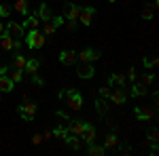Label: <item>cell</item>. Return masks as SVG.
<instances>
[{
  "instance_id": "30",
  "label": "cell",
  "mask_w": 159,
  "mask_h": 156,
  "mask_svg": "<svg viewBox=\"0 0 159 156\" xmlns=\"http://www.w3.org/2000/svg\"><path fill=\"white\" fill-rule=\"evenodd\" d=\"M13 6H15V11H17V13H21V15H28V0H17Z\"/></svg>"
},
{
  "instance_id": "18",
  "label": "cell",
  "mask_w": 159,
  "mask_h": 156,
  "mask_svg": "<svg viewBox=\"0 0 159 156\" xmlns=\"http://www.w3.org/2000/svg\"><path fill=\"white\" fill-rule=\"evenodd\" d=\"M64 144L70 145L72 150H81V148H83V139H81L79 135H68V137L64 139Z\"/></svg>"
},
{
  "instance_id": "33",
  "label": "cell",
  "mask_w": 159,
  "mask_h": 156,
  "mask_svg": "<svg viewBox=\"0 0 159 156\" xmlns=\"http://www.w3.org/2000/svg\"><path fill=\"white\" fill-rule=\"evenodd\" d=\"M153 15H155V11H153L151 6H147V9L142 11V15H140V17H142L144 21H151V19H153Z\"/></svg>"
},
{
  "instance_id": "21",
  "label": "cell",
  "mask_w": 159,
  "mask_h": 156,
  "mask_svg": "<svg viewBox=\"0 0 159 156\" xmlns=\"http://www.w3.org/2000/svg\"><path fill=\"white\" fill-rule=\"evenodd\" d=\"M79 13H81V6L79 4H68V9H66V19H72V21H79Z\"/></svg>"
},
{
  "instance_id": "37",
  "label": "cell",
  "mask_w": 159,
  "mask_h": 156,
  "mask_svg": "<svg viewBox=\"0 0 159 156\" xmlns=\"http://www.w3.org/2000/svg\"><path fill=\"white\" fill-rule=\"evenodd\" d=\"M98 93H100V97L108 99V95H110V86H100V89H98Z\"/></svg>"
},
{
  "instance_id": "32",
  "label": "cell",
  "mask_w": 159,
  "mask_h": 156,
  "mask_svg": "<svg viewBox=\"0 0 159 156\" xmlns=\"http://www.w3.org/2000/svg\"><path fill=\"white\" fill-rule=\"evenodd\" d=\"M55 30H57V27L51 23V21H45V30H43V34H45V36H51V34H53Z\"/></svg>"
},
{
  "instance_id": "11",
  "label": "cell",
  "mask_w": 159,
  "mask_h": 156,
  "mask_svg": "<svg viewBox=\"0 0 159 156\" xmlns=\"http://www.w3.org/2000/svg\"><path fill=\"white\" fill-rule=\"evenodd\" d=\"M60 63L61 65H74L76 63V53L72 48H64L60 53Z\"/></svg>"
},
{
  "instance_id": "15",
  "label": "cell",
  "mask_w": 159,
  "mask_h": 156,
  "mask_svg": "<svg viewBox=\"0 0 159 156\" xmlns=\"http://www.w3.org/2000/svg\"><path fill=\"white\" fill-rule=\"evenodd\" d=\"M38 68H40V59H36V57L34 59H28L25 65H24V74H30V76L32 74H38Z\"/></svg>"
},
{
  "instance_id": "44",
  "label": "cell",
  "mask_w": 159,
  "mask_h": 156,
  "mask_svg": "<svg viewBox=\"0 0 159 156\" xmlns=\"http://www.w3.org/2000/svg\"><path fill=\"white\" fill-rule=\"evenodd\" d=\"M21 118H24L25 122H32V120H34V116H30V114H21Z\"/></svg>"
},
{
  "instance_id": "38",
  "label": "cell",
  "mask_w": 159,
  "mask_h": 156,
  "mask_svg": "<svg viewBox=\"0 0 159 156\" xmlns=\"http://www.w3.org/2000/svg\"><path fill=\"white\" fill-rule=\"evenodd\" d=\"M32 144H34V145L43 144V133H34V135H32Z\"/></svg>"
},
{
  "instance_id": "12",
  "label": "cell",
  "mask_w": 159,
  "mask_h": 156,
  "mask_svg": "<svg viewBox=\"0 0 159 156\" xmlns=\"http://www.w3.org/2000/svg\"><path fill=\"white\" fill-rule=\"evenodd\" d=\"M96 137H98V131H96V127L89 122V124L85 127V131L81 133V139H83V144H93Z\"/></svg>"
},
{
  "instance_id": "51",
  "label": "cell",
  "mask_w": 159,
  "mask_h": 156,
  "mask_svg": "<svg viewBox=\"0 0 159 156\" xmlns=\"http://www.w3.org/2000/svg\"><path fill=\"white\" fill-rule=\"evenodd\" d=\"M64 2H70V0H64Z\"/></svg>"
},
{
  "instance_id": "20",
  "label": "cell",
  "mask_w": 159,
  "mask_h": 156,
  "mask_svg": "<svg viewBox=\"0 0 159 156\" xmlns=\"http://www.w3.org/2000/svg\"><path fill=\"white\" fill-rule=\"evenodd\" d=\"M25 61H28V57L21 55L19 51H15V55H13V59H11V68H19V70H24Z\"/></svg>"
},
{
  "instance_id": "50",
  "label": "cell",
  "mask_w": 159,
  "mask_h": 156,
  "mask_svg": "<svg viewBox=\"0 0 159 156\" xmlns=\"http://www.w3.org/2000/svg\"><path fill=\"white\" fill-rule=\"evenodd\" d=\"M108 2H117V0H108Z\"/></svg>"
},
{
  "instance_id": "16",
  "label": "cell",
  "mask_w": 159,
  "mask_h": 156,
  "mask_svg": "<svg viewBox=\"0 0 159 156\" xmlns=\"http://www.w3.org/2000/svg\"><path fill=\"white\" fill-rule=\"evenodd\" d=\"M108 99L112 101V103H117V106H123L125 101H127V95H125V91H110V95H108Z\"/></svg>"
},
{
  "instance_id": "41",
  "label": "cell",
  "mask_w": 159,
  "mask_h": 156,
  "mask_svg": "<svg viewBox=\"0 0 159 156\" xmlns=\"http://www.w3.org/2000/svg\"><path fill=\"white\" fill-rule=\"evenodd\" d=\"M66 27H68L70 32H74V30H76V21H72V19H66Z\"/></svg>"
},
{
  "instance_id": "1",
  "label": "cell",
  "mask_w": 159,
  "mask_h": 156,
  "mask_svg": "<svg viewBox=\"0 0 159 156\" xmlns=\"http://www.w3.org/2000/svg\"><path fill=\"white\" fill-rule=\"evenodd\" d=\"M25 44H28V48H32V51L43 48L45 47V34H43L38 27H30V32H28V36H25Z\"/></svg>"
},
{
  "instance_id": "27",
  "label": "cell",
  "mask_w": 159,
  "mask_h": 156,
  "mask_svg": "<svg viewBox=\"0 0 159 156\" xmlns=\"http://www.w3.org/2000/svg\"><path fill=\"white\" fill-rule=\"evenodd\" d=\"M142 65H144V70H155L159 65V59L155 55H153V57H144V59H142Z\"/></svg>"
},
{
  "instance_id": "40",
  "label": "cell",
  "mask_w": 159,
  "mask_h": 156,
  "mask_svg": "<svg viewBox=\"0 0 159 156\" xmlns=\"http://www.w3.org/2000/svg\"><path fill=\"white\" fill-rule=\"evenodd\" d=\"M32 82L36 84V86H43V84H45V82H43V78H40L38 74H32Z\"/></svg>"
},
{
  "instance_id": "17",
  "label": "cell",
  "mask_w": 159,
  "mask_h": 156,
  "mask_svg": "<svg viewBox=\"0 0 159 156\" xmlns=\"http://www.w3.org/2000/svg\"><path fill=\"white\" fill-rule=\"evenodd\" d=\"M13 86H15V82L9 78V74H2L0 76V93H11Z\"/></svg>"
},
{
  "instance_id": "35",
  "label": "cell",
  "mask_w": 159,
  "mask_h": 156,
  "mask_svg": "<svg viewBox=\"0 0 159 156\" xmlns=\"http://www.w3.org/2000/svg\"><path fill=\"white\" fill-rule=\"evenodd\" d=\"M55 116H57V118L60 120H66V122H70V114H68V112H64V110H57V112H55Z\"/></svg>"
},
{
  "instance_id": "14",
  "label": "cell",
  "mask_w": 159,
  "mask_h": 156,
  "mask_svg": "<svg viewBox=\"0 0 159 156\" xmlns=\"http://www.w3.org/2000/svg\"><path fill=\"white\" fill-rule=\"evenodd\" d=\"M148 86L147 84H142V82H136L134 80V84H132V91H129V97H147V91Z\"/></svg>"
},
{
  "instance_id": "26",
  "label": "cell",
  "mask_w": 159,
  "mask_h": 156,
  "mask_svg": "<svg viewBox=\"0 0 159 156\" xmlns=\"http://www.w3.org/2000/svg\"><path fill=\"white\" fill-rule=\"evenodd\" d=\"M51 133H53V137H55L57 141H64V139L68 137V129H66V127H55Z\"/></svg>"
},
{
  "instance_id": "25",
  "label": "cell",
  "mask_w": 159,
  "mask_h": 156,
  "mask_svg": "<svg viewBox=\"0 0 159 156\" xmlns=\"http://www.w3.org/2000/svg\"><path fill=\"white\" fill-rule=\"evenodd\" d=\"M93 106H96V110H98V114H100V116H104V114L108 112V103L104 101V97L96 99V101H93Z\"/></svg>"
},
{
  "instance_id": "31",
  "label": "cell",
  "mask_w": 159,
  "mask_h": 156,
  "mask_svg": "<svg viewBox=\"0 0 159 156\" xmlns=\"http://www.w3.org/2000/svg\"><path fill=\"white\" fill-rule=\"evenodd\" d=\"M140 82L147 84V86H151V84L155 82V74H153V72H144V74H142V78H140Z\"/></svg>"
},
{
  "instance_id": "43",
  "label": "cell",
  "mask_w": 159,
  "mask_h": 156,
  "mask_svg": "<svg viewBox=\"0 0 159 156\" xmlns=\"http://www.w3.org/2000/svg\"><path fill=\"white\" fill-rule=\"evenodd\" d=\"M159 152V148H157V144H151V156H155Z\"/></svg>"
},
{
  "instance_id": "36",
  "label": "cell",
  "mask_w": 159,
  "mask_h": 156,
  "mask_svg": "<svg viewBox=\"0 0 159 156\" xmlns=\"http://www.w3.org/2000/svg\"><path fill=\"white\" fill-rule=\"evenodd\" d=\"M11 15V6L9 4H0V17H9Z\"/></svg>"
},
{
  "instance_id": "13",
  "label": "cell",
  "mask_w": 159,
  "mask_h": 156,
  "mask_svg": "<svg viewBox=\"0 0 159 156\" xmlns=\"http://www.w3.org/2000/svg\"><path fill=\"white\" fill-rule=\"evenodd\" d=\"M36 101H32V99H25L21 106H17V112L19 114H30V116H34L36 114Z\"/></svg>"
},
{
  "instance_id": "19",
  "label": "cell",
  "mask_w": 159,
  "mask_h": 156,
  "mask_svg": "<svg viewBox=\"0 0 159 156\" xmlns=\"http://www.w3.org/2000/svg\"><path fill=\"white\" fill-rule=\"evenodd\" d=\"M106 152H108V150H106L104 145H98L96 141H93V144H87V154H91V156H104Z\"/></svg>"
},
{
  "instance_id": "23",
  "label": "cell",
  "mask_w": 159,
  "mask_h": 156,
  "mask_svg": "<svg viewBox=\"0 0 159 156\" xmlns=\"http://www.w3.org/2000/svg\"><path fill=\"white\" fill-rule=\"evenodd\" d=\"M117 144H119V137L115 135V131H110L106 135V139H104V148L106 150H112V148H117Z\"/></svg>"
},
{
  "instance_id": "46",
  "label": "cell",
  "mask_w": 159,
  "mask_h": 156,
  "mask_svg": "<svg viewBox=\"0 0 159 156\" xmlns=\"http://www.w3.org/2000/svg\"><path fill=\"white\" fill-rule=\"evenodd\" d=\"M51 137H53V133H51V131H45V133H43V139H51Z\"/></svg>"
},
{
  "instance_id": "24",
  "label": "cell",
  "mask_w": 159,
  "mask_h": 156,
  "mask_svg": "<svg viewBox=\"0 0 159 156\" xmlns=\"http://www.w3.org/2000/svg\"><path fill=\"white\" fill-rule=\"evenodd\" d=\"M40 23H43V21L38 19L36 15H30V13L25 15V21H21V25H24V27H38Z\"/></svg>"
},
{
  "instance_id": "48",
  "label": "cell",
  "mask_w": 159,
  "mask_h": 156,
  "mask_svg": "<svg viewBox=\"0 0 159 156\" xmlns=\"http://www.w3.org/2000/svg\"><path fill=\"white\" fill-rule=\"evenodd\" d=\"M157 6H159V0H153V2H151V9H153V11H157Z\"/></svg>"
},
{
  "instance_id": "22",
  "label": "cell",
  "mask_w": 159,
  "mask_h": 156,
  "mask_svg": "<svg viewBox=\"0 0 159 156\" xmlns=\"http://www.w3.org/2000/svg\"><path fill=\"white\" fill-rule=\"evenodd\" d=\"M108 84H117L119 89H125V76L123 74H110L108 76Z\"/></svg>"
},
{
  "instance_id": "34",
  "label": "cell",
  "mask_w": 159,
  "mask_h": 156,
  "mask_svg": "<svg viewBox=\"0 0 159 156\" xmlns=\"http://www.w3.org/2000/svg\"><path fill=\"white\" fill-rule=\"evenodd\" d=\"M51 23L55 25V27H60L61 23H66V17H61V15H53V17H51Z\"/></svg>"
},
{
  "instance_id": "42",
  "label": "cell",
  "mask_w": 159,
  "mask_h": 156,
  "mask_svg": "<svg viewBox=\"0 0 159 156\" xmlns=\"http://www.w3.org/2000/svg\"><path fill=\"white\" fill-rule=\"evenodd\" d=\"M127 76H129V80H132V82L136 80V68H134V65H129V72H127Z\"/></svg>"
},
{
  "instance_id": "3",
  "label": "cell",
  "mask_w": 159,
  "mask_h": 156,
  "mask_svg": "<svg viewBox=\"0 0 159 156\" xmlns=\"http://www.w3.org/2000/svg\"><path fill=\"white\" fill-rule=\"evenodd\" d=\"M66 103H68L70 110L79 112V110H83V95H81L76 89H68V91H66Z\"/></svg>"
},
{
  "instance_id": "9",
  "label": "cell",
  "mask_w": 159,
  "mask_h": 156,
  "mask_svg": "<svg viewBox=\"0 0 159 156\" xmlns=\"http://www.w3.org/2000/svg\"><path fill=\"white\" fill-rule=\"evenodd\" d=\"M100 57V51L98 48H83V51H81V53H76V59L79 61H89V63H91V61H96Z\"/></svg>"
},
{
  "instance_id": "45",
  "label": "cell",
  "mask_w": 159,
  "mask_h": 156,
  "mask_svg": "<svg viewBox=\"0 0 159 156\" xmlns=\"http://www.w3.org/2000/svg\"><path fill=\"white\" fill-rule=\"evenodd\" d=\"M2 74H9V68H7V65H2V63H0V76H2Z\"/></svg>"
},
{
  "instance_id": "49",
  "label": "cell",
  "mask_w": 159,
  "mask_h": 156,
  "mask_svg": "<svg viewBox=\"0 0 159 156\" xmlns=\"http://www.w3.org/2000/svg\"><path fill=\"white\" fill-rule=\"evenodd\" d=\"M2 32H4V23H0V34H2Z\"/></svg>"
},
{
  "instance_id": "8",
  "label": "cell",
  "mask_w": 159,
  "mask_h": 156,
  "mask_svg": "<svg viewBox=\"0 0 159 156\" xmlns=\"http://www.w3.org/2000/svg\"><path fill=\"white\" fill-rule=\"evenodd\" d=\"M87 124H89V120H70V124L66 127L68 129V135H79L81 137V133L85 131Z\"/></svg>"
},
{
  "instance_id": "29",
  "label": "cell",
  "mask_w": 159,
  "mask_h": 156,
  "mask_svg": "<svg viewBox=\"0 0 159 156\" xmlns=\"http://www.w3.org/2000/svg\"><path fill=\"white\" fill-rule=\"evenodd\" d=\"M147 139H148V144H157V141H159V131H157V127H151V129H148Z\"/></svg>"
},
{
  "instance_id": "7",
  "label": "cell",
  "mask_w": 159,
  "mask_h": 156,
  "mask_svg": "<svg viewBox=\"0 0 159 156\" xmlns=\"http://www.w3.org/2000/svg\"><path fill=\"white\" fill-rule=\"evenodd\" d=\"M4 30H7V32H9V34H11L13 38H24V25L19 23V21H9V23H4Z\"/></svg>"
},
{
  "instance_id": "2",
  "label": "cell",
  "mask_w": 159,
  "mask_h": 156,
  "mask_svg": "<svg viewBox=\"0 0 159 156\" xmlns=\"http://www.w3.org/2000/svg\"><path fill=\"white\" fill-rule=\"evenodd\" d=\"M21 47H24L21 38H13L7 30L0 34V48H4V51H19Z\"/></svg>"
},
{
  "instance_id": "39",
  "label": "cell",
  "mask_w": 159,
  "mask_h": 156,
  "mask_svg": "<svg viewBox=\"0 0 159 156\" xmlns=\"http://www.w3.org/2000/svg\"><path fill=\"white\" fill-rule=\"evenodd\" d=\"M117 145H119V144H117ZM129 152H132V148H129L127 144H121V145H119V154H129Z\"/></svg>"
},
{
  "instance_id": "4",
  "label": "cell",
  "mask_w": 159,
  "mask_h": 156,
  "mask_svg": "<svg viewBox=\"0 0 159 156\" xmlns=\"http://www.w3.org/2000/svg\"><path fill=\"white\" fill-rule=\"evenodd\" d=\"M134 112H136V118H138V120H155V118H157V110H155V106H153V108L136 106Z\"/></svg>"
},
{
  "instance_id": "5",
  "label": "cell",
  "mask_w": 159,
  "mask_h": 156,
  "mask_svg": "<svg viewBox=\"0 0 159 156\" xmlns=\"http://www.w3.org/2000/svg\"><path fill=\"white\" fill-rule=\"evenodd\" d=\"M93 17H96V6H81V13H79V21L89 27L93 23Z\"/></svg>"
},
{
  "instance_id": "28",
  "label": "cell",
  "mask_w": 159,
  "mask_h": 156,
  "mask_svg": "<svg viewBox=\"0 0 159 156\" xmlns=\"http://www.w3.org/2000/svg\"><path fill=\"white\" fill-rule=\"evenodd\" d=\"M9 78H11L15 84L21 82V80H24V70H19V68H11V76H9Z\"/></svg>"
},
{
  "instance_id": "6",
  "label": "cell",
  "mask_w": 159,
  "mask_h": 156,
  "mask_svg": "<svg viewBox=\"0 0 159 156\" xmlns=\"http://www.w3.org/2000/svg\"><path fill=\"white\" fill-rule=\"evenodd\" d=\"M76 74H79V78H83V80H89L91 76H96V68H93L89 61H79Z\"/></svg>"
},
{
  "instance_id": "10",
  "label": "cell",
  "mask_w": 159,
  "mask_h": 156,
  "mask_svg": "<svg viewBox=\"0 0 159 156\" xmlns=\"http://www.w3.org/2000/svg\"><path fill=\"white\" fill-rule=\"evenodd\" d=\"M36 17L45 23V21H51V17H53V11H51V6L47 2H40L38 4V11H36Z\"/></svg>"
},
{
  "instance_id": "47",
  "label": "cell",
  "mask_w": 159,
  "mask_h": 156,
  "mask_svg": "<svg viewBox=\"0 0 159 156\" xmlns=\"http://www.w3.org/2000/svg\"><path fill=\"white\" fill-rule=\"evenodd\" d=\"M66 91H68V89H64V91H60V93H57V99H66Z\"/></svg>"
}]
</instances>
